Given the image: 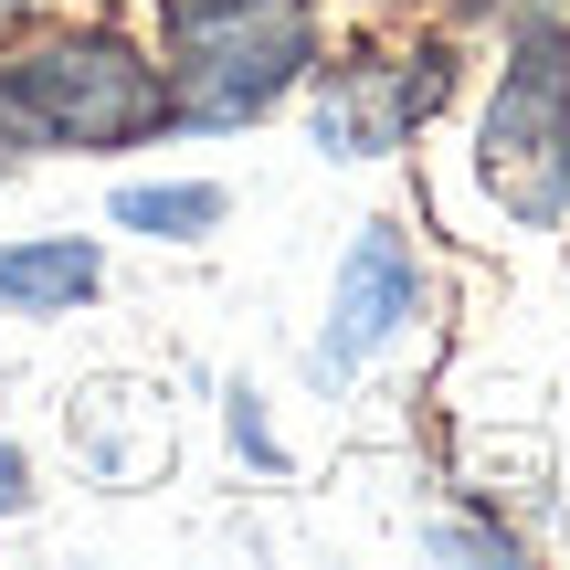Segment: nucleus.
<instances>
[{"mask_svg": "<svg viewBox=\"0 0 570 570\" xmlns=\"http://www.w3.org/2000/svg\"><path fill=\"white\" fill-rule=\"evenodd\" d=\"M317 63V0H169V117L244 127Z\"/></svg>", "mask_w": 570, "mask_h": 570, "instance_id": "obj_1", "label": "nucleus"}, {"mask_svg": "<svg viewBox=\"0 0 570 570\" xmlns=\"http://www.w3.org/2000/svg\"><path fill=\"white\" fill-rule=\"evenodd\" d=\"M0 96H11V117L32 127V138H53V148H127V138H148V127L169 117L159 63H148L138 42H117V32L32 42V53L0 75Z\"/></svg>", "mask_w": 570, "mask_h": 570, "instance_id": "obj_2", "label": "nucleus"}, {"mask_svg": "<svg viewBox=\"0 0 570 570\" xmlns=\"http://www.w3.org/2000/svg\"><path fill=\"white\" fill-rule=\"evenodd\" d=\"M487 190L518 212V223H570V32L560 21H529L497 63L487 96V148H475Z\"/></svg>", "mask_w": 570, "mask_h": 570, "instance_id": "obj_3", "label": "nucleus"}, {"mask_svg": "<svg viewBox=\"0 0 570 570\" xmlns=\"http://www.w3.org/2000/svg\"><path fill=\"white\" fill-rule=\"evenodd\" d=\"M423 306V254L402 244V223H360V244L338 254V285H327V338L306 348L317 381H348L370 348L402 338V317Z\"/></svg>", "mask_w": 570, "mask_h": 570, "instance_id": "obj_4", "label": "nucleus"}, {"mask_svg": "<svg viewBox=\"0 0 570 570\" xmlns=\"http://www.w3.org/2000/svg\"><path fill=\"white\" fill-rule=\"evenodd\" d=\"M433 96H444V53L360 63V75L327 85V106H317V148H338V159H370V148H391L402 127H423V117H433Z\"/></svg>", "mask_w": 570, "mask_h": 570, "instance_id": "obj_5", "label": "nucleus"}, {"mask_svg": "<svg viewBox=\"0 0 570 570\" xmlns=\"http://www.w3.org/2000/svg\"><path fill=\"white\" fill-rule=\"evenodd\" d=\"M106 285V254L75 244V233H42V244H0V306L21 317H53V306H85Z\"/></svg>", "mask_w": 570, "mask_h": 570, "instance_id": "obj_6", "label": "nucleus"}, {"mask_svg": "<svg viewBox=\"0 0 570 570\" xmlns=\"http://www.w3.org/2000/svg\"><path fill=\"white\" fill-rule=\"evenodd\" d=\"M117 223H127V233H159V244H190V233H212V223H223V190H212V180L117 190Z\"/></svg>", "mask_w": 570, "mask_h": 570, "instance_id": "obj_7", "label": "nucleus"}, {"mask_svg": "<svg viewBox=\"0 0 570 570\" xmlns=\"http://www.w3.org/2000/svg\"><path fill=\"white\" fill-rule=\"evenodd\" d=\"M233 444H254L275 465V433H265V412H254V391H233Z\"/></svg>", "mask_w": 570, "mask_h": 570, "instance_id": "obj_8", "label": "nucleus"}, {"mask_svg": "<svg viewBox=\"0 0 570 570\" xmlns=\"http://www.w3.org/2000/svg\"><path fill=\"white\" fill-rule=\"evenodd\" d=\"M21 497H32V487H21V454L0 444V508H21Z\"/></svg>", "mask_w": 570, "mask_h": 570, "instance_id": "obj_9", "label": "nucleus"}, {"mask_svg": "<svg viewBox=\"0 0 570 570\" xmlns=\"http://www.w3.org/2000/svg\"><path fill=\"white\" fill-rule=\"evenodd\" d=\"M11 138H21V127H11V96H0V169H11V159H21V148H11Z\"/></svg>", "mask_w": 570, "mask_h": 570, "instance_id": "obj_10", "label": "nucleus"}, {"mask_svg": "<svg viewBox=\"0 0 570 570\" xmlns=\"http://www.w3.org/2000/svg\"><path fill=\"white\" fill-rule=\"evenodd\" d=\"M21 11H42V0H0V21H21Z\"/></svg>", "mask_w": 570, "mask_h": 570, "instance_id": "obj_11", "label": "nucleus"}]
</instances>
